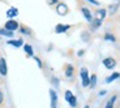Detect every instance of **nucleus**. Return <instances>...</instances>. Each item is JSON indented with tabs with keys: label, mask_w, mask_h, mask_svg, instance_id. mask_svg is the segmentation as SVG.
Segmentation results:
<instances>
[{
	"label": "nucleus",
	"mask_w": 120,
	"mask_h": 108,
	"mask_svg": "<svg viewBox=\"0 0 120 108\" xmlns=\"http://www.w3.org/2000/svg\"><path fill=\"white\" fill-rule=\"evenodd\" d=\"M119 77H120L119 73H114V74H111L110 77L107 78V79H106V82H112L114 79H116V78H119Z\"/></svg>",
	"instance_id": "obj_16"
},
{
	"label": "nucleus",
	"mask_w": 120,
	"mask_h": 108,
	"mask_svg": "<svg viewBox=\"0 0 120 108\" xmlns=\"http://www.w3.org/2000/svg\"><path fill=\"white\" fill-rule=\"evenodd\" d=\"M81 79H82V86L86 87L90 85V77H89V72H87V69H85V68H82L81 69Z\"/></svg>",
	"instance_id": "obj_2"
},
{
	"label": "nucleus",
	"mask_w": 120,
	"mask_h": 108,
	"mask_svg": "<svg viewBox=\"0 0 120 108\" xmlns=\"http://www.w3.org/2000/svg\"><path fill=\"white\" fill-rule=\"evenodd\" d=\"M85 108H90V107H89V105H85Z\"/></svg>",
	"instance_id": "obj_24"
},
{
	"label": "nucleus",
	"mask_w": 120,
	"mask_h": 108,
	"mask_svg": "<svg viewBox=\"0 0 120 108\" xmlns=\"http://www.w3.org/2000/svg\"><path fill=\"white\" fill-rule=\"evenodd\" d=\"M95 81H97V76L94 74V76L90 77V85H91V86H95Z\"/></svg>",
	"instance_id": "obj_18"
},
{
	"label": "nucleus",
	"mask_w": 120,
	"mask_h": 108,
	"mask_svg": "<svg viewBox=\"0 0 120 108\" xmlns=\"http://www.w3.org/2000/svg\"><path fill=\"white\" fill-rule=\"evenodd\" d=\"M21 31H22V33H25V34H30V31H29V30H26V27H22Z\"/></svg>",
	"instance_id": "obj_20"
},
{
	"label": "nucleus",
	"mask_w": 120,
	"mask_h": 108,
	"mask_svg": "<svg viewBox=\"0 0 120 108\" xmlns=\"http://www.w3.org/2000/svg\"><path fill=\"white\" fill-rule=\"evenodd\" d=\"M5 29H8V30L11 31H15L18 29V22L15 21V20H9V21L5 22Z\"/></svg>",
	"instance_id": "obj_4"
},
{
	"label": "nucleus",
	"mask_w": 120,
	"mask_h": 108,
	"mask_svg": "<svg viewBox=\"0 0 120 108\" xmlns=\"http://www.w3.org/2000/svg\"><path fill=\"white\" fill-rule=\"evenodd\" d=\"M69 25H61V24H59V25H56V27H55V31H56L57 34H60V33H65L67 30L69 29Z\"/></svg>",
	"instance_id": "obj_8"
},
{
	"label": "nucleus",
	"mask_w": 120,
	"mask_h": 108,
	"mask_svg": "<svg viewBox=\"0 0 120 108\" xmlns=\"http://www.w3.org/2000/svg\"><path fill=\"white\" fill-rule=\"evenodd\" d=\"M1 103H3V93L0 91V104H1Z\"/></svg>",
	"instance_id": "obj_23"
},
{
	"label": "nucleus",
	"mask_w": 120,
	"mask_h": 108,
	"mask_svg": "<svg viewBox=\"0 0 120 108\" xmlns=\"http://www.w3.org/2000/svg\"><path fill=\"white\" fill-rule=\"evenodd\" d=\"M50 95H51V108H56V102H57L56 93L54 90H51L50 91Z\"/></svg>",
	"instance_id": "obj_9"
},
{
	"label": "nucleus",
	"mask_w": 120,
	"mask_h": 108,
	"mask_svg": "<svg viewBox=\"0 0 120 108\" xmlns=\"http://www.w3.org/2000/svg\"><path fill=\"white\" fill-rule=\"evenodd\" d=\"M87 1H90L91 4H95V5H99V3L97 1V0H87Z\"/></svg>",
	"instance_id": "obj_21"
},
{
	"label": "nucleus",
	"mask_w": 120,
	"mask_h": 108,
	"mask_svg": "<svg viewBox=\"0 0 120 108\" xmlns=\"http://www.w3.org/2000/svg\"><path fill=\"white\" fill-rule=\"evenodd\" d=\"M105 17H106V9H99V11H97V17H95V21L93 22V29H97L99 25L102 24Z\"/></svg>",
	"instance_id": "obj_1"
},
{
	"label": "nucleus",
	"mask_w": 120,
	"mask_h": 108,
	"mask_svg": "<svg viewBox=\"0 0 120 108\" xmlns=\"http://www.w3.org/2000/svg\"><path fill=\"white\" fill-rule=\"evenodd\" d=\"M72 73H73V66L72 65H67V72H65L67 77H71Z\"/></svg>",
	"instance_id": "obj_17"
},
{
	"label": "nucleus",
	"mask_w": 120,
	"mask_h": 108,
	"mask_svg": "<svg viewBox=\"0 0 120 108\" xmlns=\"http://www.w3.org/2000/svg\"><path fill=\"white\" fill-rule=\"evenodd\" d=\"M56 12H57V14H60V16L67 14V13H68V7H67L64 3L57 4V7H56Z\"/></svg>",
	"instance_id": "obj_6"
},
{
	"label": "nucleus",
	"mask_w": 120,
	"mask_h": 108,
	"mask_svg": "<svg viewBox=\"0 0 120 108\" xmlns=\"http://www.w3.org/2000/svg\"><path fill=\"white\" fill-rule=\"evenodd\" d=\"M0 34L1 35H5V36H9V38L13 36V31L8 30V29H0Z\"/></svg>",
	"instance_id": "obj_13"
},
{
	"label": "nucleus",
	"mask_w": 120,
	"mask_h": 108,
	"mask_svg": "<svg viewBox=\"0 0 120 108\" xmlns=\"http://www.w3.org/2000/svg\"><path fill=\"white\" fill-rule=\"evenodd\" d=\"M8 44H12V46H15V47H21L22 40L21 39H20V40H8Z\"/></svg>",
	"instance_id": "obj_14"
},
{
	"label": "nucleus",
	"mask_w": 120,
	"mask_h": 108,
	"mask_svg": "<svg viewBox=\"0 0 120 108\" xmlns=\"http://www.w3.org/2000/svg\"><path fill=\"white\" fill-rule=\"evenodd\" d=\"M81 11H82V13H84L85 18H86L87 21H89V22H91V21H93V16H91V13H90V11H89V9H87V8H85V7H84V8H82Z\"/></svg>",
	"instance_id": "obj_10"
},
{
	"label": "nucleus",
	"mask_w": 120,
	"mask_h": 108,
	"mask_svg": "<svg viewBox=\"0 0 120 108\" xmlns=\"http://www.w3.org/2000/svg\"><path fill=\"white\" fill-rule=\"evenodd\" d=\"M24 50L26 51V54H27V55L33 56V47H31L30 44H25V46H24Z\"/></svg>",
	"instance_id": "obj_15"
},
{
	"label": "nucleus",
	"mask_w": 120,
	"mask_h": 108,
	"mask_svg": "<svg viewBox=\"0 0 120 108\" xmlns=\"http://www.w3.org/2000/svg\"><path fill=\"white\" fill-rule=\"evenodd\" d=\"M116 99H117V96H116V95L111 96V99L107 102V104H106L105 108H114V104H115V102H116Z\"/></svg>",
	"instance_id": "obj_12"
},
{
	"label": "nucleus",
	"mask_w": 120,
	"mask_h": 108,
	"mask_svg": "<svg viewBox=\"0 0 120 108\" xmlns=\"http://www.w3.org/2000/svg\"><path fill=\"white\" fill-rule=\"evenodd\" d=\"M103 65H105L107 69H114L115 65H116V61H115L112 57H107V59L103 60Z\"/></svg>",
	"instance_id": "obj_5"
},
{
	"label": "nucleus",
	"mask_w": 120,
	"mask_h": 108,
	"mask_svg": "<svg viewBox=\"0 0 120 108\" xmlns=\"http://www.w3.org/2000/svg\"><path fill=\"white\" fill-rule=\"evenodd\" d=\"M0 73L3 76H7V73H8V69H7V61L5 59H0Z\"/></svg>",
	"instance_id": "obj_7"
},
{
	"label": "nucleus",
	"mask_w": 120,
	"mask_h": 108,
	"mask_svg": "<svg viewBox=\"0 0 120 108\" xmlns=\"http://www.w3.org/2000/svg\"><path fill=\"white\" fill-rule=\"evenodd\" d=\"M105 38L107 39V40H111V42H115V36H112L111 34H106Z\"/></svg>",
	"instance_id": "obj_19"
},
{
	"label": "nucleus",
	"mask_w": 120,
	"mask_h": 108,
	"mask_svg": "<svg viewBox=\"0 0 120 108\" xmlns=\"http://www.w3.org/2000/svg\"><path fill=\"white\" fill-rule=\"evenodd\" d=\"M56 1H57V0H47V3L50 4V5H51V4H55Z\"/></svg>",
	"instance_id": "obj_22"
},
{
	"label": "nucleus",
	"mask_w": 120,
	"mask_h": 108,
	"mask_svg": "<svg viewBox=\"0 0 120 108\" xmlns=\"http://www.w3.org/2000/svg\"><path fill=\"white\" fill-rule=\"evenodd\" d=\"M17 14H18V11L16 8H11V9H8V11H7V17H9V18L16 17Z\"/></svg>",
	"instance_id": "obj_11"
},
{
	"label": "nucleus",
	"mask_w": 120,
	"mask_h": 108,
	"mask_svg": "<svg viewBox=\"0 0 120 108\" xmlns=\"http://www.w3.org/2000/svg\"><path fill=\"white\" fill-rule=\"evenodd\" d=\"M65 99H67V102H69L71 107H76L77 105V99H76V96L71 91H67L65 93Z\"/></svg>",
	"instance_id": "obj_3"
}]
</instances>
